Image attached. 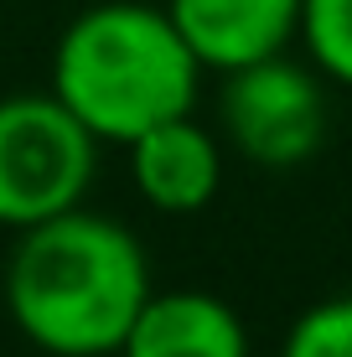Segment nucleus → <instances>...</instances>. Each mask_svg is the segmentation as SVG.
<instances>
[{"label": "nucleus", "instance_id": "nucleus-1", "mask_svg": "<svg viewBox=\"0 0 352 357\" xmlns=\"http://www.w3.org/2000/svg\"><path fill=\"white\" fill-rule=\"evenodd\" d=\"M151 301V264L140 238L114 218L68 213L21 228L6 264V311L31 347L52 357L119 352Z\"/></svg>", "mask_w": 352, "mask_h": 357}, {"label": "nucleus", "instance_id": "nucleus-2", "mask_svg": "<svg viewBox=\"0 0 352 357\" xmlns=\"http://www.w3.org/2000/svg\"><path fill=\"white\" fill-rule=\"evenodd\" d=\"M202 63L171 26L166 6L99 0L78 10L52 52V93L83 119L99 145H130L161 119L192 114Z\"/></svg>", "mask_w": 352, "mask_h": 357}, {"label": "nucleus", "instance_id": "nucleus-3", "mask_svg": "<svg viewBox=\"0 0 352 357\" xmlns=\"http://www.w3.org/2000/svg\"><path fill=\"white\" fill-rule=\"evenodd\" d=\"M99 166V135L57 93L0 98V228H31L83 207Z\"/></svg>", "mask_w": 352, "mask_h": 357}, {"label": "nucleus", "instance_id": "nucleus-4", "mask_svg": "<svg viewBox=\"0 0 352 357\" xmlns=\"http://www.w3.org/2000/svg\"><path fill=\"white\" fill-rule=\"evenodd\" d=\"M311 63H290L285 52L259 57L249 68L223 73L217 119L234 151L259 171H296L326 140V89Z\"/></svg>", "mask_w": 352, "mask_h": 357}, {"label": "nucleus", "instance_id": "nucleus-5", "mask_svg": "<svg viewBox=\"0 0 352 357\" xmlns=\"http://www.w3.org/2000/svg\"><path fill=\"white\" fill-rule=\"evenodd\" d=\"M166 16L213 73L275 57L300 36V0H166Z\"/></svg>", "mask_w": 352, "mask_h": 357}, {"label": "nucleus", "instance_id": "nucleus-6", "mask_svg": "<svg viewBox=\"0 0 352 357\" xmlns=\"http://www.w3.org/2000/svg\"><path fill=\"white\" fill-rule=\"evenodd\" d=\"M125 151L140 202L166 218L202 213L223 187V151H217L213 130H202L192 114L161 119L155 130L135 135Z\"/></svg>", "mask_w": 352, "mask_h": 357}, {"label": "nucleus", "instance_id": "nucleus-7", "mask_svg": "<svg viewBox=\"0 0 352 357\" xmlns=\"http://www.w3.org/2000/svg\"><path fill=\"white\" fill-rule=\"evenodd\" d=\"M125 357H249V326L213 290H151Z\"/></svg>", "mask_w": 352, "mask_h": 357}, {"label": "nucleus", "instance_id": "nucleus-8", "mask_svg": "<svg viewBox=\"0 0 352 357\" xmlns=\"http://www.w3.org/2000/svg\"><path fill=\"white\" fill-rule=\"evenodd\" d=\"M300 42L326 83L352 89V0H300Z\"/></svg>", "mask_w": 352, "mask_h": 357}, {"label": "nucleus", "instance_id": "nucleus-9", "mask_svg": "<svg viewBox=\"0 0 352 357\" xmlns=\"http://www.w3.org/2000/svg\"><path fill=\"white\" fill-rule=\"evenodd\" d=\"M280 357H352V295H326L290 321Z\"/></svg>", "mask_w": 352, "mask_h": 357}, {"label": "nucleus", "instance_id": "nucleus-10", "mask_svg": "<svg viewBox=\"0 0 352 357\" xmlns=\"http://www.w3.org/2000/svg\"><path fill=\"white\" fill-rule=\"evenodd\" d=\"M104 357H125V352H104Z\"/></svg>", "mask_w": 352, "mask_h": 357}]
</instances>
